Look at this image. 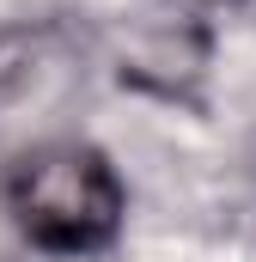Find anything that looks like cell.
<instances>
[{
	"instance_id": "obj_1",
	"label": "cell",
	"mask_w": 256,
	"mask_h": 262,
	"mask_svg": "<svg viewBox=\"0 0 256 262\" xmlns=\"http://www.w3.org/2000/svg\"><path fill=\"white\" fill-rule=\"evenodd\" d=\"M6 213L25 244L49 256H98L122 238L128 189L92 140H43L18 152L0 177Z\"/></svg>"
}]
</instances>
